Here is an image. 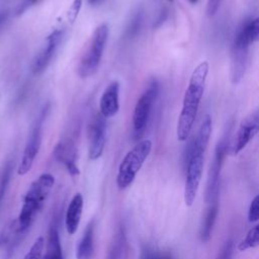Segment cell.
<instances>
[{
  "label": "cell",
  "mask_w": 259,
  "mask_h": 259,
  "mask_svg": "<svg viewBox=\"0 0 259 259\" xmlns=\"http://www.w3.org/2000/svg\"><path fill=\"white\" fill-rule=\"evenodd\" d=\"M212 120L209 114H205L195 139L188 145L184 157L186 166V180L184 187V201L190 206L195 200L203 171L204 154L211 135Z\"/></svg>",
  "instance_id": "1"
},
{
  "label": "cell",
  "mask_w": 259,
  "mask_h": 259,
  "mask_svg": "<svg viewBox=\"0 0 259 259\" xmlns=\"http://www.w3.org/2000/svg\"><path fill=\"white\" fill-rule=\"evenodd\" d=\"M208 70V62L203 61L191 73L177 122V139L180 142L186 141L192 130L204 92Z\"/></svg>",
  "instance_id": "2"
},
{
  "label": "cell",
  "mask_w": 259,
  "mask_h": 259,
  "mask_svg": "<svg viewBox=\"0 0 259 259\" xmlns=\"http://www.w3.org/2000/svg\"><path fill=\"white\" fill-rule=\"evenodd\" d=\"M55 184V177L51 173H42L30 184L26 191L20 212L16 219L18 229L24 233L34 222L42 208Z\"/></svg>",
  "instance_id": "3"
},
{
  "label": "cell",
  "mask_w": 259,
  "mask_h": 259,
  "mask_svg": "<svg viewBox=\"0 0 259 259\" xmlns=\"http://www.w3.org/2000/svg\"><path fill=\"white\" fill-rule=\"evenodd\" d=\"M151 150L152 142L150 140H141L125 154L119 164L116 175V185L119 189H125L134 182Z\"/></svg>",
  "instance_id": "4"
},
{
  "label": "cell",
  "mask_w": 259,
  "mask_h": 259,
  "mask_svg": "<svg viewBox=\"0 0 259 259\" xmlns=\"http://www.w3.org/2000/svg\"><path fill=\"white\" fill-rule=\"evenodd\" d=\"M108 31L109 29L106 23H101L95 28L89 47L78 66V74L80 77L86 78L97 72L107 41Z\"/></svg>",
  "instance_id": "5"
},
{
  "label": "cell",
  "mask_w": 259,
  "mask_h": 259,
  "mask_svg": "<svg viewBox=\"0 0 259 259\" xmlns=\"http://www.w3.org/2000/svg\"><path fill=\"white\" fill-rule=\"evenodd\" d=\"M252 44V39L249 31V20L246 21L237 32L231 53V67L230 78L233 84H238L246 71L249 47Z\"/></svg>",
  "instance_id": "6"
},
{
  "label": "cell",
  "mask_w": 259,
  "mask_h": 259,
  "mask_svg": "<svg viewBox=\"0 0 259 259\" xmlns=\"http://www.w3.org/2000/svg\"><path fill=\"white\" fill-rule=\"evenodd\" d=\"M159 94V82L153 79L145 92L140 96L133 114V138L138 141L142 138L150 117L153 104Z\"/></svg>",
  "instance_id": "7"
},
{
  "label": "cell",
  "mask_w": 259,
  "mask_h": 259,
  "mask_svg": "<svg viewBox=\"0 0 259 259\" xmlns=\"http://www.w3.org/2000/svg\"><path fill=\"white\" fill-rule=\"evenodd\" d=\"M49 108H50L49 104L42 108L39 116L37 117V119L35 120L32 128H31V132L29 134V137H28L27 142L24 147V151H23V155H22L20 164L17 169V174L20 176H23L26 173H28L33 165L34 159H35V157L38 153L39 147H40L42 123H44V120L46 119Z\"/></svg>",
  "instance_id": "8"
},
{
  "label": "cell",
  "mask_w": 259,
  "mask_h": 259,
  "mask_svg": "<svg viewBox=\"0 0 259 259\" xmlns=\"http://www.w3.org/2000/svg\"><path fill=\"white\" fill-rule=\"evenodd\" d=\"M259 133V109L248 114L239 124L232 141L229 144V152L238 155Z\"/></svg>",
  "instance_id": "9"
},
{
  "label": "cell",
  "mask_w": 259,
  "mask_h": 259,
  "mask_svg": "<svg viewBox=\"0 0 259 259\" xmlns=\"http://www.w3.org/2000/svg\"><path fill=\"white\" fill-rule=\"evenodd\" d=\"M90 160H97L103 153L106 138V117L101 113L95 115L88 128Z\"/></svg>",
  "instance_id": "10"
},
{
  "label": "cell",
  "mask_w": 259,
  "mask_h": 259,
  "mask_svg": "<svg viewBox=\"0 0 259 259\" xmlns=\"http://www.w3.org/2000/svg\"><path fill=\"white\" fill-rule=\"evenodd\" d=\"M230 144V143H229ZM229 144L226 138L222 139L214 150V155H213V159L211 162V166L209 168V175H208V180H207V186H206V200H210V198H212V196L214 195V193L218 190V186H219V179H220V173H221V169L224 163V159L225 156L227 154V152L229 151Z\"/></svg>",
  "instance_id": "11"
},
{
  "label": "cell",
  "mask_w": 259,
  "mask_h": 259,
  "mask_svg": "<svg viewBox=\"0 0 259 259\" xmlns=\"http://www.w3.org/2000/svg\"><path fill=\"white\" fill-rule=\"evenodd\" d=\"M63 30L55 29L48 37L46 47L36 55L32 64V73L37 75L42 73L51 63V60L62 39Z\"/></svg>",
  "instance_id": "12"
},
{
  "label": "cell",
  "mask_w": 259,
  "mask_h": 259,
  "mask_svg": "<svg viewBox=\"0 0 259 259\" xmlns=\"http://www.w3.org/2000/svg\"><path fill=\"white\" fill-rule=\"evenodd\" d=\"M99 109L106 118L117 113L119 109V83L117 81L110 82L103 91L99 101Z\"/></svg>",
  "instance_id": "13"
},
{
  "label": "cell",
  "mask_w": 259,
  "mask_h": 259,
  "mask_svg": "<svg viewBox=\"0 0 259 259\" xmlns=\"http://www.w3.org/2000/svg\"><path fill=\"white\" fill-rule=\"evenodd\" d=\"M54 155L58 161L63 163L71 176L80 174V170L76 165L77 150L71 143L59 142L54 150Z\"/></svg>",
  "instance_id": "14"
},
{
  "label": "cell",
  "mask_w": 259,
  "mask_h": 259,
  "mask_svg": "<svg viewBox=\"0 0 259 259\" xmlns=\"http://www.w3.org/2000/svg\"><path fill=\"white\" fill-rule=\"evenodd\" d=\"M83 209V196L81 193H76L67 207L65 217V227L69 235H74L80 225Z\"/></svg>",
  "instance_id": "15"
},
{
  "label": "cell",
  "mask_w": 259,
  "mask_h": 259,
  "mask_svg": "<svg viewBox=\"0 0 259 259\" xmlns=\"http://www.w3.org/2000/svg\"><path fill=\"white\" fill-rule=\"evenodd\" d=\"M94 241V221L91 220L86 226L83 236L76 250V259H92Z\"/></svg>",
  "instance_id": "16"
},
{
  "label": "cell",
  "mask_w": 259,
  "mask_h": 259,
  "mask_svg": "<svg viewBox=\"0 0 259 259\" xmlns=\"http://www.w3.org/2000/svg\"><path fill=\"white\" fill-rule=\"evenodd\" d=\"M23 233L18 229L16 219L11 221L0 233V249L6 247V252H11L14 247L18 244L19 239Z\"/></svg>",
  "instance_id": "17"
},
{
  "label": "cell",
  "mask_w": 259,
  "mask_h": 259,
  "mask_svg": "<svg viewBox=\"0 0 259 259\" xmlns=\"http://www.w3.org/2000/svg\"><path fill=\"white\" fill-rule=\"evenodd\" d=\"M44 259H63L61 241L59 237L58 228L56 225H52L49 230L46 254Z\"/></svg>",
  "instance_id": "18"
},
{
  "label": "cell",
  "mask_w": 259,
  "mask_h": 259,
  "mask_svg": "<svg viewBox=\"0 0 259 259\" xmlns=\"http://www.w3.org/2000/svg\"><path fill=\"white\" fill-rule=\"evenodd\" d=\"M124 245H125V232H124V228L120 226L111 240L110 247L108 249L105 259H120L123 253Z\"/></svg>",
  "instance_id": "19"
},
{
  "label": "cell",
  "mask_w": 259,
  "mask_h": 259,
  "mask_svg": "<svg viewBox=\"0 0 259 259\" xmlns=\"http://www.w3.org/2000/svg\"><path fill=\"white\" fill-rule=\"evenodd\" d=\"M219 212V206H218V202L213 201L211 203V205L208 207L205 217H204V221L200 230V239L203 242H207L210 239L211 236V231L213 228V225L215 223V219Z\"/></svg>",
  "instance_id": "20"
},
{
  "label": "cell",
  "mask_w": 259,
  "mask_h": 259,
  "mask_svg": "<svg viewBox=\"0 0 259 259\" xmlns=\"http://www.w3.org/2000/svg\"><path fill=\"white\" fill-rule=\"evenodd\" d=\"M259 246V224L248 231L245 238L239 243V251H245L248 249L256 248Z\"/></svg>",
  "instance_id": "21"
},
{
  "label": "cell",
  "mask_w": 259,
  "mask_h": 259,
  "mask_svg": "<svg viewBox=\"0 0 259 259\" xmlns=\"http://www.w3.org/2000/svg\"><path fill=\"white\" fill-rule=\"evenodd\" d=\"M143 23V12L141 10L137 11L132 20L130 21L126 29H125V37L126 38H134L141 30Z\"/></svg>",
  "instance_id": "22"
},
{
  "label": "cell",
  "mask_w": 259,
  "mask_h": 259,
  "mask_svg": "<svg viewBox=\"0 0 259 259\" xmlns=\"http://www.w3.org/2000/svg\"><path fill=\"white\" fill-rule=\"evenodd\" d=\"M44 247H45V239L44 237L40 236L35 239V241L31 245L30 249L25 254L23 259H41Z\"/></svg>",
  "instance_id": "23"
},
{
  "label": "cell",
  "mask_w": 259,
  "mask_h": 259,
  "mask_svg": "<svg viewBox=\"0 0 259 259\" xmlns=\"http://www.w3.org/2000/svg\"><path fill=\"white\" fill-rule=\"evenodd\" d=\"M10 174H11V165L8 163L4 167V170H3L1 178H0V203L5 194V191L7 189V185H8L9 179H10Z\"/></svg>",
  "instance_id": "24"
},
{
  "label": "cell",
  "mask_w": 259,
  "mask_h": 259,
  "mask_svg": "<svg viewBox=\"0 0 259 259\" xmlns=\"http://www.w3.org/2000/svg\"><path fill=\"white\" fill-rule=\"evenodd\" d=\"M248 220L250 223L259 221V194H257L250 203L248 209Z\"/></svg>",
  "instance_id": "25"
},
{
  "label": "cell",
  "mask_w": 259,
  "mask_h": 259,
  "mask_svg": "<svg viewBox=\"0 0 259 259\" xmlns=\"http://www.w3.org/2000/svg\"><path fill=\"white\" fill-rule=\"evenodd\" d=\"M140 259H172V257L168 253H160L150 248H146L142 251Z\"/></svg>",
  "instance_id": "26"
},
{
  "label": "cell",
  "mask_w": 259,
  "mask_h": 259,
  "mask_svg": "<svg viewBox=\"0 0 259 259\" xmlns=\"http://www.w3.org/2000/svg\"><path fill=\"white\" fill-rule=\"evenodd\" d=\"M249 31L252 42L259 40V16L249 20Z\"/></svg>",
  "instance_id": "27"
},
{
  "label": "cell",
  "mask_w": 259,
  "mask_h": 259,
  "mask_svg": "<svg viewBox=\"0 0 259 259\" xmlns=\"http://www.w3.org/2000/svg\"><path fill=\"white\" fill-rule=\"evenodd\" d=\"M83 0H74L68 11V18L71 22H74L79 14Z\"/></svg>",
  "instance_id": "28"
},
{
  "label": "cell",
  "mask_w": 259,
  "mask_h": 259,
  "mask_svg": "<svg viewBox=\"0 0 259 259\" xmlns=\"http://www.w3.org/2000/svg\"><path fill=\"white\" fill-rule=\"evenodd\" d=\"M232 255H233V242L232 240H228L223 246L217 259H232Z\"/></svg>",
  "instance_id": "29"
},
{
  "label": "cell",
  "mask_w": 259,
  "mask_h": 259,
  "mask_svg": "<svg viewBox=\"0 0 259 259\" xmlns=\"http://www.w3.org/2000/svg\"><path fill=\"white\" fill-rule=\"evenodd\" d=\"M222 1L223 0H207V3H206V15L208 17H211V16H213L217 13V11L220 8V5H221Z\"/></svg>",
  "instance_id": "30"
},
{
  "label": "cell",
  "mask_w": 259,
  "mask_h": 259,
  "mask_svg": "<svg viewBox=\"0 0 259 259\" xmlns=\"http://www.w3.org/2000/svg\"><path fill=\"white\" fill-rule=\"evenodd\" d=\"M38 1H39V0H24V1L21 3V5L19 6V8H18L16 14L22 13L26 8H28V7L31 6V5H34V4L37 3Z\"/></svg>",
  "instance_id": "31"
},
{
  "label": "cell",
  "mask_w": 259,
  "mask_h": 259,
  "mask_svg": "<svg viewBox=\"0 0 259 259\" xmlns=\"http://www.w3.org/2000/svg\"><path fill=\"white\" fill-rule=\"evenodd\" d=\"M8 17V11L4 10V11H0V26H2V24L6 21Z\"/></svg>",
  "instance_id": "32"
},
{
  "label": "cell",
  "mask_w": 259,
  "mask_h": 259,
  "mask_svg": "<svg viewBox=\"0 0 259 259\" xmlns=\"http://www.w3.org/2000/svg\"><path fill=\"white\" fill-rule=\"evenodd\" d=\"M166 14H167V13H166V11H165V10H164V11H162V13L160 14V17H159V19H158V20H157V22H156V26L161 24V22L163 21V19H165V17H166Z\"/></svg>",
  "instance_id": "33"
},
{
  "label": "cell",
  "mask_w": 259,
  "mask_h": 259,
  "mask_svg": "<svg viewBox=\"0 0 259 259\" xmlns=\"http://www.w3.org/2000/svg\"><path fill=\"white\" fill-rule=\"evenodd\" d=\"M102 1H103V0H88L89 4H92V5L97 4V3H100V2H102Z\"/></svg>",
  "instance_id": "34"
},
{
  "label": "cell",
  "mask_w": 259,
  "mask_h": 259,
  "mask_svg": "<svg viewBox=\"0 0 259 259\" xmlns=\"http://www.w3.org/2000/svg\"><path fill=\"white\" fill-rule=\"evenodd\" d=\"M187 1H188L190 4H196L198 0H187Z\"/></svg>",
  "instance_id": "35"
},
{
  "label": "cell",
  "mask_w": 259,
  "mask_h": 259,
  "mask_svg": "<svg viewBox=\"0 0 259 259\" xmlns=\"http://www.w3.org/2000/svg\"><path fill=\"white\" fill-rule=\"evenodd\" d=\"M168 1H169V2H173L174 0H168Z\"/></svg>",
  "instance_id": "36"
}]
</instances>
